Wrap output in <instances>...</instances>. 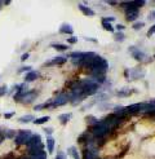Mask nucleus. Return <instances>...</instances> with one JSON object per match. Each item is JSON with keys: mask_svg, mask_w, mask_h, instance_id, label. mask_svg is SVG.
Listing matches in <instances>:
<instances>
[{"mask_svg": "<svg viewBox=\"0 0 155 159\" xmlns=\"http://www.w3.org/2000/svg\"><path fill=\"white\" fill-rule=\"evenodd\" d=\"M70 118H71V114H61V115L58 116L60 122H61L62 124H66V123L70 120Z\"/></svg>", "mask_w": 155, "mask_h": 159, "instance_id": "obj_22", "label": "nucleus"}, {"mask_svg": "<svg viewBox=\"0 0 155 159\" xmlns=\"http://www.w3.org/2000/svg\"><path fill=\"white\" fill-rule=\"evenodd\" d=\"M0 133H2V129H0Z\"/></svg>", "mask_w": 155, "mask_h": 159, "instance_id": "obj_45", "label": "nucleus"}, {"mask_svg": "<svg viewBox=\"0 0 155 159\" xmlns=\"http://www.w3.org/2000/svg\"><path fill=\"white\" fill-rule=\"evenodd\" d=\"M144 26H145L144 22H136V23H133V29L135 30H140V29H142Z\"/></svg>", "mask_w": 155, "mask_h": 159, "instance_id": "obj_31", "label": "nucleus"}, {"mask_svg": "<svg viewBox=\"0 0 155 159\" xmlns=\"http://www.w3.org/2000/svg\"><path fill=\"white\" fill-rule=\"evenodd\" d=\"M69 154L71 155L74 159H80L79 158V154H78V150H76V148H74V146H71L69 149Z\"/></svg>", "mask_w": 155, "mask_h": 159, "instance_id": "obj_24", "label": "nucleus"}, {"mask_svg": "<svg viewBox=\"0 0 155 159\" xmlns=\"http://www.w3.org/2000/svg\"><path fill=\"white\" fill-rule=\"evenodd\" d=\"M69 102V96L67 93H61L58 96L52 100V107H58V106H64Z\"/></svg>", "mask_w": 155, "mask_h": 159, "instance_id": "obj_5", "label": "nucleus"}, {"mask_svg": "<svg viewBox=\"0 0 155 159\" xmlns=\"http://www.w3.org/2000/svg\"><path fill=\"white\" fill-rule=\"evenodd\" d=\"M3 134H4L5 139H14L17 133H16V131H13V129H7L3 132Z\"/></svg>", "mask_w": 155, "mask_h": 159, "instance_id": "obj_21", "label": "nucleus"}, {"mask_svg": "<svg viewBox=\"0 0 155 159\" xmlns=\"http://www.w3.org/2000/svg\"><path fill=\"white\" fill-rule=\"evenodd\" d=\"M85 120H87L89 124H92V125H96L98 123V119L95 118V116H92V115H88L87 118H85Z\"/></svg>", "mask_w": 155, "mask_h": 159, "instance_id": "obj_25", "label": "nucleus"}, {"mask_svg": "<svg viewBox=\"0 0 155 159\" xmlns=\"http://www.w3.org/2000/svg\"><path fill=\"white\" fill-rule=\"evenodd\" d=\"M150 17H155V12H154V13H153V14L150 16Z\"/></svg>", "mask_w": 155, "mask_h": 159, "instance_id": "obj_43", "label": "nucleus"}, {"mask_svg": "<svg viewBox=\"0 0 155 159\" xmlns=\"http://www.w3.org/2000/svg\"><path fill=\"white\" fill-rule=\"evenodd\" d=\"M36 97H38V92H36V91H29V92L26 93V96L21 100V102H22V104L29 105V104H31V102H33Z\"/></svg>", "mask_w": 155, "mask_h": 159, "instance_id": "obj_8", "label": "nucleus"}, {"mask_svg": "<svg viewBox=\"0 0 155 159\" xmlns=\"http://www.w3.org/2000/svg\"><path fill=\"white\" fill-rule=\"evenodd\" d=\"M98 154H97V150L95 148H88L84 150L83 153V159H97Z\"/></svg>", "mask_w": 155, "mask_h": 159, "instance_id": "obj_9", "label": "nucleus"}, {"mask_svg": "<svg viewBox=\"0 0 155 159\" xmlns=\"http://www.w3.org/2000/svg\"><path fill=\"white\" fill-rule=\"evenodd\" d=\"M21 159H33V158H30V157H23V158H21Z\"/></svg>", "mask_w": 155, "mask_h": 159, "instance_id": "obj_42", "label": "nucleus"}, {"mask_svg": "<svg viewBox=\"0 0 155 159\" xmlns=\"http://www.w3.org/2000/svg\"><path fill=\"white\" fill-rule=\"evenodd\" d=\"M60 33L61 34H69V35H71L74 33V29L71 25H69V23H62L61 27H60Z\"/></svg>", "mask_w": 155, "mask_h": 159, "instance_id": "obj_13", "label": "nucleus"}, {"mask_svg": "<svg viewBox=\"0 0 155 159\" xmlns=\"http://www.w3.org/2000/svg\"><path fill=\"white\" fill-rule=\"evenodd\" d=\"M44 132L48 133V134H51V133L53 132V128H44Z\"/></svg>", "mask_w": 155, "mask_h": 159, "instance_id": "obj_38", "label": "nucleus"}, {"mask_svg": "<svg viewBox=\"0 0 155 159\" xmlns=\"http://www.w3.org/2000/svg\"><path fill=\"white\" fill-rule=\"evenodd\" d=\"M141 105L142 104H133V105H129L127 107H124V111L126 114H135V113H138L141 110Z\"/></svg>", "mask_w": 155, "mask_h": 159, "instance_id": "obj_12", "label": "nucleus"}, {"mask_svg": "<svg viewBox=\"0 0 155 159\" xmlns=\"http://www.w3.org/2000/svg\"><path fill=\"white\" fill-rule=\"evenodd\" d=\"M29 56H30L29 53H23V54H22V57H21V61H22V62H25V61L29 58Z\"/></svg>", "mask_w": 155, "mask_h": 159, "instance_id": "obj_36", "label": "nucleus"}, {"mask_svg": "<svg viewBox=\"0 0 155 159\" xmlns=\"http://www.w3.org/2000/svg\"><path fill=\"white\" fill-rule=\"evenodd\" d=\"M30 89H29V87H27V84L23 82L22 84H17V91H16V93L13 94V98H14V101H17V102H21V100L26 96V93L29 92Z\"/></svg>", "mask_w": 155, "mask_h": 159, "instance_id": "obj_3", "label": "nucleus"}, {"mask_svg": "<svg viewBox=\"0 0 155 159\" xmlns=\"http://www.w3.org/2000/svg\"><path fill=\"white\" fill-rule=\"evenodd\" d=\"M39 145H42V137H40V134H33V136L30 137V140L27 141V144H26V146L29 149L36 148Z\"/></svg>", "mask_w": 155, "mask_h": 159, "instance_id": "obj_6", "label": "nucleus"}, {"mask_svg": "<svg viewBox=\"0 0 155 159\" xmlns=\"http://www.w3.org/2000/svg\"><path fill=\"white\" fill-rule=\"evenodd\" d=\"M33 70V67L31 66H23V67H21L20 70H18V74H22V73H29V71H31Z\"/></svg>", "mask_w": 155, "mask_h": 159, "instance_id": "obj_28", "label": "nucleus"}, {"mask_svg": "<svg viewBox=\"0 0 155 159\" xmlns=\"http://www.w3.org/2000/svg\"><path fill=\"white\" fill-rule=\"evenodd\" d=\"M129 52H131L132 56H133V58L137 60V61H142V60L146 58V54H145L144 52H141L140 49H137L136 47H131V48H129Z\"/></svg>", "mask_w": 155, "mask_h": 159, "instance_id": "obj_7", "label": "nucleus"}, {"mask_svg": "<svg viewBox=\"0 0 155 159\" xmlns=\"http://www.w3.org/2000/svg\"><path fill=\"white\" fill-rule=\"evenodd\" d=\"M14 114H16V111H12V113H5V114H4V118H5V119H11V118L14 116Z\"/></svg>", "mask_w": 155, "mask_h": 159, "instance_id": "obj_35", "label": "nucleus"}, {"mask_svg": "<svg viewBox=\"0 0 155 159\" xmlns=\"http://www.w3.org/2000/svg\"><path fill=\"white\" fill-rule=\"evenodd\" d=\"M114 115L119 116V118H123L124 115H126L124 107H123V106H115V107H114Z\"/></svg>", "mask_w": 155, "mask_h": 159, "instance_id": "obj_15", "label": "nucleus"}, {"mask_svg": "<svg viewBox=\"0 0 155 159\" xmlns=\"http://www.w3.org/2000/svg\"><path fill=\"white\" fill-rule=\"evenodd\" d=\"M87 40H89V42H93V43H96V39H92V38H87Z\"/></svg>", "mask_w": 155, "mask_h": 159, "instance_id": "obj_41", "label": "nucleus"}, {"mask_svg": "<svg viewBox=\"0 0 155 159\" xmlns=\"http://www.w3.org/2000/svg\"><path fill=\"white\" fill-rule=\"evenodd\" d=\"M51 47H52V48H54V49H57V51H67V49H69L67 45L60 44V43H54V44H52Z\"/></svg>", "mask_w": 155, "mask_h": 159, "instance_id": "obj_19", "label": "nucleus"}, {"mask_svg": "<svg viewBox=\"0 0 155 159\" xmlns=\"http://www.w3.org/2000/svg\"><path fill=\"white\" fill-rule=\"evenodd\" d=\"M102 20H104V21H106V22H108V23L113 22V21H115V18H114V17H104Z\"/></svg>", "mask_w": 155, "mask_h": 159, "instance_id": "obj_37", "label": "nucleus"}, {"mask_svg": "<svg viewBox=\"0 0 155 159\" xmlns=\"http://www.w3.org/2000/svg\"><path fill=\"white\" fill-rule=\"evenodd\" d=\"M30 158H33V159H46V153L44 152V150H43V152L42 153H39L38 155H34V157H30Z\"/></svg>", "mask_w": 155, "mask_h": 159, "instance_id": "obj_27", "label": "nucleus"}, {"mask_svg": "<svg viewBox=\"0 0 155 159\" xmlns=\"http://www.w3.org/2000/svg\"><path fill=\"white\" fill-rule=\"evenodd\" d=\"M79 9H80V12L83 13V14H85V16H95V12H93L91 8H88V7H85V5H83V4H79Z\"/></svg>", "mask_w": 155, "mask_h": 159, "instance_id": "obj_14", "label": "nucleus"}, {"mask_svg": "<svg viewBox=\"0 0 155 159\" xmlns=\"http://www.w3.org/2000/svg\"><path fill=\"white\" fill-rule=\"evenodd\" d=\"M67 43H70V44H75V43H78V38H75V36H70V38L67 39Z\"/></svg>", "mask_w": 155, "mask_h": 159, "instance_id": "obj_32", "label": "nucleus"}, {"mask_svg": "<svg viewBox=\"0 0 155 159\" xmlns=\"http://www.w3.org/2000/svg\"><path fill=\"white\" fill-rule=\"evenodd\" d=\"M122 120H123V118H119V116L111 114V115H107L102 122H104L110 129H114V128H116V127H118V125L122 123Z\"/></svg>", "mask_w": 155, "mask_h": 159, "instance_id": "obj_4", "label": "nucleus"}, {"mask_svg": "<svg viewBox=\"0 0 155 159\" xmlns=\"http://www.w3.org/2000/svg\"><path fill=\"white\" fill-rule=\"evenodd\" d=\"M110 131H111V129L108 128V127H107L102 120H98V123H97L96 125H93V128H92L93 136L97 137V139H102V137H105Z\"/></svg>", "mask_w": 155, "mask_h": 159, "instance_id": "obj_1", "label": "nucleus"}, {"mask_svg": "<svg viewBox=\"0 0 155 159\" xmlns=\"http://www.w3.org/2000/svg\"><path fill=\"white\" fill-rule=\"evenodd\" d=\"M5 140V137H4V134H3V132L0 133V145H2V142Z\"/></svg>", "mask_w": 155, "mask_h": 159, "instance_id": "obj_39", "label": "nucleus"}, {"mask_svg": "<svg viewBox=\"0 0 155 159\" xmlns=\"http://www.w3.org/2000/svg\"><path fill=\"white\" fill-rule=\"evenodd\" d=\"M89 140V133L88 132H84L82 136H79V139H78V142L79 144H84V142H88Z\"/></svg>", "mask_w": 155, "mask_h": 159, "instance_id": "obj_20", "label": "nucleus"}, {"mask_svg": "<svg viewBox=\"0 0 155 159\" xmlns=\"http://www.w3.org/2000/svg\"><path fill=\"white\" fill-rule=\"evenodd\" d=\"M7 93H8V87L7 85H2V87H0V97L5 96Z\"/></svg>", "mask_w": 155, "mask_h": 159, "instance_id": "obj_29", "label": "nucleus"}, {"mask_svg": "<svg viewBox=\"0 0 155 159\" xmlns=\"http://www.w3.org/2000/svg\"><path fill=\"white\" fill-rule=\"evenodd\" d=\"M66 61H67V58H66V57H54V58H52L51 61L45 62V63H44V66H54V65H62V63H65Z\"/></svg>", "mask_w": 155, "mask_h": 159, "instance_id": "obj_11", "label": "nucleus"}, {"mask_svg": "<svg viewBox=\"0 0 155 159\" xmlns=\"http://www.w3.org/2000/svg\"><path fill=\"white\" fill-rule=\"evenodd\" d=\"M54 139L53 137H48L46 139V148H48V153H53L54 152Z\"/></svg>", "mask_w": 155, "mask_h": 159, "instance_id": "obj_16", "label": "nucleus"}, {"mask_svg": "<svg viewBox=\"0 0 155 159\" xmlns=\"http://www.w3.org/2000/svg\"><path fill=\"white\" fill-rule=\"evenodd\" d=\"M116 29L119 30V33H122V31L124 30V26H123V25H118V26H116Z\"/></svg>", "mask_w": 155, "mask_h": 159, "instance_id": "obj_40", "label": "nucleus"}, {"mask_svg": "<svg viewBox=\"0 0 155 159\" xmlns=\"http://www.w3.org/2000/svg\"><path fill=\"white\" fill-rule=\"evenodd\" d=\"M31 120L34 122V116H33V115H23V116H21V118L18 119L20 123H29V122H31Z\"/></svg>", "mask_w": 155, "mask_h": 159, "instance_id": "obj_23", "label": "nucleus"}, {"mask_svg": "<svg viewBox=\"0 0 155 159\" xmlns=\"http://www.w3.org/2000/svg\"><path fill=\"white\" fill-rule=\"evenodd\" d=\"M54 159H66V155H65V153L60 152V153H57V155H56V158H54Z\"/></svg>", "mask_w": 155, "mask_h": 159, "instance_id": "obj_34", "label": "nucleus"}, {"mask_svg": "<svg viewBox=\"0 0 155 159\" xmlns=\"http://www.w3.org/2000/svg\"><path fill=\"white\" fill-rule=\"evenodd\" d=\"M49 120V116L48 115H45V116H42V118H36V119H34V124H38V125H42V124H44L45 122H48Z\"/></svg>", "mask_w": 155, "mask_h": 159, "instance_id": "obj_17", "label": "nucleus"}, {"mask_svg": "<svg viewBox=\"0 0 155 159\" xmlns=\"http://www.w3.org/2000/svg\"><path fill=\"white\" fill-rule=\"evenodd\" d=\"M102 26H104L105 30L110 31V33H113V31H114V29H113V26H111V23H108V22H106V21H104V20H102Z\"/></svg>", "mask_w": 155, "mask_h": 159, "instance_id": "obj_26", "label": "nucleus"}, {"mask_svg": "<svg viewBox=\"0 0 155 159\" xmlns=\"http://www.w3.org/2000/svg\"><path fill=\"white\" fill-rule=\"evenodd\" d=\"M39 75H40L39 71H35V70L29 71V73H26V75H25V83H31V82L36 80L39 78Z\"/></svg>", "mask_w": 155, "mask_h": 159, "instance_id": "obj_10", "label": "nucleus"}, {"mask_svg": "<svg viewBox=\"0 0 155 159\" xmlns=\"http://www.w3.org/2000/svg\"><path fill=\"white\" fill-rule=\"evenodd\" d=\"M115 40L116 42H123L124 40V34L123 33H116L115 34Z\"/></svg>", "mask_w": 155, "mask_h": 159, "instance_id": "obj_30", "label": "nucleus"}, {"mask_svg": "<svg viewBox=\"0 0 155 159\" xmlns=\"http://www.w3.org/2000/svg\"><path fill=\"white\" fill-rule=\"evenodd\" d=\"M31 136H33V132H31L30 129H21V131L17 132L16 137L13 139L14 144L16 145H26Z\"/></svg>", "mask_w": 155, "mask_h": 159, "instance_id": "obj_2", "label": "nucleus"}, {"mask_svg": "<svg viewBox=\"0 0 155 159\" xmlns=\"http://www.w3.org/2000/svg\"><path fill=\"white\" fill-rule=\"evenodd\" d=\"M2 5H3V2H0V8H2Z\"/></svg>", "mask_w": 155, "mask_h": 159, "instance_id": "obj_44", "label": "nucleus"}, {"mask_svg": "<svg viewBox=\"0 0 155 159\" xmlns=\"http://www.w3.org/2000/svg\"><path fill=\"white\" fill-rule=\"evenodd\" d=\"M155 34V25H153L151 27H150V30L147 31V36H151V35H154Z\"/></svg>", "mask_w": 155, "mask_h": 159, "instance_id": "obj_33", "label": "nucleus"}, {"mask_svg": "<svg viewBox=\"0 0 155 159\" xmlns=\"http://www.w3.org/2000/svg\"><path fill=\"white\" fill-rule=\"evenodd\" d=\"M131 93H132L131 89L124 88V89H122V91H119V92H116V96H119V97H128Z\"/></svg>", "mask_w": 155, "mask_h": 159, "instance_id": "obj_18", "label": "nucleus"}]
</instances>
